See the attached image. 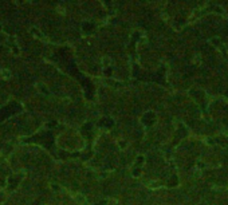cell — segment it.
Listing matches in <instances>:
<instances>
[{
	"label": "cell",
	"instance_id": "1",
	"mask_svg": "<svg viewBox=\"0 0 228 205\" xmlns=\"http://www.w3.org/2000/svg\"><path fill=\"white\" fill-rule=\"evenodd\" d=\"M75 200L79 202V204H83V202H86V197L83 196V194H81V193H76V194H75Z\"/></svg>",
	"mask_w": 228,
	"mask_h": 205
},
{
	"label": "cell",
	"instance_id": "2",
	"mask_svg": "<svg viewBox=\"0 0 228 205\" xmlns=\"http://www.w3.org/2000/svg\"><path fill=\"white\" fill-rule=\"evenodd\" d=\"M209 42H211V43H212V44H214V46H217V47H219V48H222V43H220V39L219 38H211L209 39Z\"/></svg>",
	"mask_w": 228,
	"mask_h": 205
},
{
	"label": "cell",
	"instance_id": "4",
	"mask_svg": "<svg viewBox=\"0 0 228 205\" xmlns=\"http://www.w3.org/2000/svg\"><path fill=\"white\" fill-rule=\"evenodd\" d=\"M215 9H216V12H217V14H220V15H223V14H224V9H223L220 6H217Z\"/></svg>",
	"mask_w": 228,
	"mask_h": 205
},
{
	"label": "cell",
	"instance_id": "3",
	"mask_svg": "<svg viewBox=\"0 0 228 205\" xmlns=\"http://www.w3.org/2000/svg\"><path fill=\"white\" fill-rule=\"evenodd\" d=\"M102 64L103 66H110L111 64V58L110 56H103L102 58Z\"/></svg>",
	"mask_w": 228,
	"mask_h": 205
}]
</instances>
